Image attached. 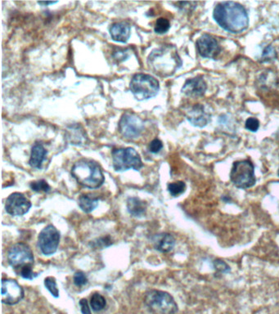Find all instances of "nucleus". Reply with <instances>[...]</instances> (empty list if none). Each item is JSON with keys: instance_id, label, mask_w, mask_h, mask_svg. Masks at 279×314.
<instances>
[{"instance_id": "nucleus-5", "label": "nucleus", "mask_w": 279, "mask_h": 314, "mask_svg": "<svg viewBox=\"0 0 279 314\" xmlns=\"http://www.w3.org/2000/svg\"><path fill=\"white\" fill-rule=\"evenodd\" d=\"M129 88L138 101H144L155 97L158 93L159 82L150 75L136 74L133 76Z\"/></svg>"}, {"instance_id": "nucleus-28", "label": "nucleus", "mask_w": 279, "mask_h": 314, "mask_svg": "<svg viewBox=\"0 0 279 314\" xmlns=\"http://www.w3.org/2000/svg\"><path fill=\"white\" fill-rule=\"evenodd\" d=\"M214 267L216 271L220 273H228L230 272V267L221 259H216L214 261Z\"/></svg>"}, {"instance_id": "nucleus-12", "label": "nucleus", "mask_w": 279, "mask_h": 314, "mask_svg": "<svg viewBox=\"0 0 279 314\" xmlns=\"http://www.w3.org/2000/svg\"><path fill=\"white\" fill-rule=\"evenodd\" d=\"M31 202L22 193L14 192L7 198L5 209L13 216H22L30 211Z\"/></svg>"}, {"instance_id": "nucleus-2", "label": "nucleus", "mask_w": 279, "mask_h": 314, "mask_svg": "<svg viewBox=\"0 0 279 314\" xmlns=\"http://www.w3.org/2000/svg\"><path fill=\"white\" fill-rule=\"evenodd\" d=\"M148 64L155 74L168 77L176 73L182 65V61L176 47L164 45L152 51L148 56Z\"/></svg>"}, {"instance_id": "nucleus-29", "label": "nucleus", "mask_w": 279, "mask_h": 314, "mask_svg": "<svg viewBox=\"0 0 279 314\" xmlns=\"http://www.w3.org/2000/svg\"><path fill=\"white\" fill-rule=\"evenodd\" d=\"M73 281H74L76 286L81 287H83L84 285L86 284L87 282H88V278H87L86 275L84 272H81V271H78V272H76L75 273L74 276H73Z\"/></svg>"}, {"instance_id": "nucleus-34", "label": "nucleus", "mask_w": 279, "mask_h": 314, "mask_svg": "<svg viewBox=\"0 0 279 314\" xmlns=\"http://www.w3.org/2000/svg\"><path fill=\"white\" fill-rule=\"evenodd\" d=\"M57 2H38L39 5H54Z\"/></svg>"}, {"instance_id": "nucleus-4", "label": "nucleus", "mask_w": 279, "mask_h": 314, "mask_svg": "<svg viewBox=\"0 0 279 314\" xmlns=\"http://www.w3.org/2000/svg\"><path fill=\"white\" fill-rule=\"evenodd\" d=\"M144 303L154 314H176L178 305L176 300L167 292L151 290L145 294Z\"/></svg>"}, {"instance_id": "nucleus-30", "label": "nucleus", "mask_w": 279, "mask_h": 314, "mask_svg": "<svg viewBox=\"0 0 279 314\" xmlns=\"http://www.w3.org/2000/svg\"><path fill=\"white\" fill-rule=\"evenodd\" d=\"M246 129H248V130L252 131V132H256L258 130L259 127H260V122L259 120L256 118H248L246 121L245 125Z\"/></svg>"}, {"instance_id": "nucleus-17", "label": "nucleus", "mask_w": 279, "mask_h": 314, "mask_svg": "<svg viewBox=\"0 0 279 314\" xmlns=\"http://www.w3.org/2000/svg\"><path fill=\"white\" fill-rule=\"evenodd\" d=\"M110 34L115 41L126 43L130 37V26L125 22H117L111 26Z\"/></svg>"}, {"instance_id": "nucleus-27", "label": "nucleus", "mask_w": 279, "mask_h": 314, "mask_svg": "<svg viewBox=\"0 0 279 314\" xmlns=\"http://www.w3.org/2000/svg\"><path fill=\"white\" fill-rule=\"evenodd\" d=\"M20 275L23 278L28 279V280H33L38 276V273L33 272L32 270V266H25L20 270Z\"/></svg>"}, {"instance_id": "nucleus-7", "label": "nucleus", "mask_w": 279, "mask_h": 314, "mask_svg": "<svg viewBox=\"0 0 279 314\" xmlns=\"http://www.w3.org/2000/svg\"><path fill=\"white\" fill-rule=\"evenodd\" d=\"M230 180L237 188H252L256 184L254 165L249 160H239L233 163L231 170Z\"/></svg>"}, {"instance_id": "nucleus-33", "label": "nucleus", "mask_w": 279, "mask_h": 314, "mask_svg": "<svg viewBox=\"0 0 279 314\" xmlns=\"http://www.w3.org/2000/svg\"><path fill=\"white\" fill-rule=\"evenodd\" d=\"M80 306H81L82 314H92L86 299H81V301H80Z\"/></svg>"}, {"instance_id": "nucleus-18", "label": "nucleus", "mask_w": 279, "mask_h": 314, "mask_svg": "<svg viewBox=\"0 0 279 314\" xmlns=\"http://www.w3.org/2000/svg\"><path fill=\"white\" fill-rule=\"evenodd\" d=\"M147 207V202L137 197H129L127 200V209L133 217L144 216L146 214Z\"/></svg>"}, {"instance_id": "nucleus-21", "label": "nucleus", "mask_w": 279, "mask_h": 314, "mask_svg": "<svg viewBox=\"0 0 279 314\" xmlns=\"http://www.w3.org/2000/svg\"><path fill=\"white\" fill-rule=\"evenodd\" d=\"M80 208L85 213H90L98 205V199L93 198L87 195H82L78 200Z\"/></svg>"}, {"instance_id": "nucleus-20", "label": "nucleus", "mask_w": 279, "mask_h": 314, "mask_svg": "<svg viewBox=\"0 0 279 314\" xmlns=\"http://www.w3.org/2000/svg\"><path fill=\"white\" fill-rule=\"evenodd\" d=\"M68 139L75 145L85 143L87 137L85 132L80 126H72L67 130Z\"/></svg>"}, {"instance_id": "nucleus-32", "label": "nucleus", "mask_w": 279, "mask_h": 314, "mask_svg": "<svg viewBox=\"0 0 279 314\" xmlns=\"http://www.w3.org/2000/svg\"><path fill=\"white\" fill-rule=\"evenodd\" d=\"M162 148V142H161V140L157 139V138L152 140L150 144H149V150H150V152H152V153H157V152H160Z\"/></svg>"}, {"instance_id": "nucleus-22", "label": "nucleus", "mask_w": 279, "mask_h": 314, "mask_svg": "<svg viewBox=\"0 0 279 314\" xmlns=\"http://www.w3.org/2000/svg\"><path fill=\"white\" fill-rule=\"evenodd\" d=\"M106 299L98 293H94L92 295L91 299H90V305H91L92 309L94 310L96 312L101 311L106 307Z\"/></svg>"}, {"instance_id": "nucleus-16", "label": "nucleus", "mask_w": 279, "mask_h": 314, "mask_svg": "<svg viewBox=\"0 0 279 314\" xmlns=\"http://www.w3.org/2000/svg\"><path fill=\"white\" fill-rule=\"evenodd\" d=\"M152 244L155 249L161 253L170 252L175 247L176 240L169 233H159L152 237Z\"/></svg>"}, {"instance_id": "nucleus-35", "label": "nucleus", "mask_w": 279, "mask_h": 314, "mask_svg": "<svg viewBox=\"0 0 279 314\" xmlns=\"http://www.w3.org/2000/svg\"><path fill=\"white\" fill-rule=\"evenodd\" d=\"M278 173V176H279V170H278V173Z\"/></svg>"}, {"instance_id": "nucleus-24", "label": "nucleus", "mask_w": 279, "mask_h": 314, "mask_svg": "<svg viewBox=\"0 0 279 314\" xmlns=\"http://www.w3.org/2000/svg\"><path fill=\"white\" fill-rule=\"evenodd\" d=\"M169 28H170V23H169V20L161 17L156 21L154 30L157 34H162L166 33L169 30Z\"/></svg>"}, {"instance_id": "nucleus-25", "label": "nucleus", "mask_w": 279, "mask_h": 314, "mask_svg": "<svg viewBox=\"0 0 279 314\" xmlns=\"http://www.w3.org/2000/svg\"><path fill=\"white\" fill-rule=\"evenodd\" d=\"M45 286L53 297L57 298L59 296V291L57 288L55 277H53V276L46 277L45 279Z\"/></svg>"}, {"instance_id": "nucleus-19", "label": "nucleus", "mask_w": 279, "mask_h": 314, "mask_svg": "<svg viewBox=\"0 0 279 314\" xmlns=\"http://www.w3.org/2000/svg\"><path fill=\"white\" fill-rule=\"evenodd\" d=\"M46 154V150L42 144H39V143L34 144V145L32 147L30 161H29L30 166L34 169H40L43 161L45 160Z\"/></svg>"}, {"instance_id": "nucleus-14", "label": "nucleus", "mask_w": 279, "mask_h": 314, "mask_svg": "<svg viewBox=\"0 0 279 314\" xmlns=\"http://www.w3.org/2000/svg\"><path fill=\"white\" fill-rule=\"evenodd\" d=\"M205 90L206 84L201 76L187 80L182 89L183 93L191 97H201L205 93Z\"/></svg>"}, {"instance_id": "nucleus-26", "label": "nucleus", "mask_w": 279, "mask_h": 314, "mask_svg": "<svg viewBox=\"0 0 279 314\" xmlns=\"http://www.w3.org/2000/svg\"><path fill=\"white\" fill-rule=\"evenodd\" d=\"M30 188L34 192H47L50 190V186L49 185V184L45 180H41L32 182L31 184H30Z\"/></svg>"}, {"instance_id": "nucleus-1", "label": "nucleus", "mask_w": 279, "mask_h": 314, "mask_svg": "<svg viewBox=\"0 0 279 314\" xmlns=\"http://www.w3.org/2000/svg\"><path fill=\"white\" fill-rule=\"evenodd\" d=\"M213 17L224 30L234 34L243 31L249 23L245 8L236 2L219 4L214 9Z\"/></svg>"}, {"instance_id": "nucleus-10", "label": "nucleus", "mask_w": 279, "mask_h": 314, "mask_svg": "<svg viewBox=\"0 0 279 314\" xmlns=\"http://www.w3.org/2000/svg\"><path fill=\"white\" fill-rule=\"evenodd\" d=\"M60 233L53 225H48L38 236V246L45 255H53L59 245Z\"/></svg>"}, {"instance_id": "nucleus-31", "label": "nucleus", "mask_w": 279, "mask_h": 314, "mask_svg": "<svg viewBox=\"0 0 279 314\" xmlns=\"http://www.w3.org/2000/svg\"><path fill=\"white\" fill-rule=\"evenodd\" d=\"M276 57V52L272 46H268L264 49L262 58L264 61H270Z\"/></svg>"}, {"instance_id": "nucleus-23", "label": "nucleus", "mask_w": 279, "mask_h": 314, "mask_svg": "<svg viewBox=\"0 0 279 314\" xmlns=\"http://www.w3.org/2000/svg\"><path fill=\"white\" fill-rule=\"evenodd\" d=\"M186 189V184L183 181L175 182L168 185V191L173 196H179L183 194Z\"/></svg>"}, {"instance_id": "nucleus-8", "label": "nucleus", "mask_w": 279, "mask_h": 314, "mask_svg": "<svg viewBox=\"0 0 279 314\" xmlns=\"http://www.w3.org/2000/svg\"><path fill=\"white\" fill-rule=\"evenodd\" d=\"M8 260L13 268L21 269L25 266L33 265L34 255L28 245L25 243H17L9 249Z\"/></svg>"}, {"instance_id": "nucleus-13", "label": "nucleus", "mask_w": 279, "mask_h": 314, "mask_svg": "<svg viewBox=\"0 0 279 314\" xmlns=\"http://www.w3.org/2000/svg\"><path fill=\"white\" fill-rule=\"evenodd\" d=\"M197 48L199 54L206 58H215L220 51L217 40L209 34H203L197 40Z\"/></svg>"}, {"instance_id": "nucleus-6", "label": "nucleus", "mask_w": 279, "mask_h": 314, "mask_svg": "<svg viewBox=\"0 0 279 314\" xmlns=\"http://www.w3.org/2000/svg\"><path fill=\"white\" fill-rule=\"evenodd\" d=\"M112 163L116 171H126L129 169L138 170L143 167L140 154L132 148L113 150Z\"/></svg>"}, {"instance_id": "nucleus-3", "label": "nucleus", "mask_w": 279, "mask_h": 314, "mask_svg": "<svg viewBox=\"0 0 279 314\" xmlns=\"http://www.w3.org/2000/svg\"><path fill=\"white\" fill-rule=\"evenodd\" d=\"M72 177L80 185L85 188H98L105 181L103 173L99 165L93 160H78L72 169Z\"/></svg>"}, {"instance_id": "nucleus-9", "label": "nucleus", "mask_w": 279, "mask_h": 314, "mask_svg": "<svg viewBox=\"0 0 279 314\" xmlns=\"http://www.w3.org/2000/svg\"><path fill=\"white\" fill-rule=\"evenodd\" d=\"M144 129V123L142 119L130 112L123 115L119 123L120 133L123 137L128 139L137 138Z\"/></svg>"}, {"instance_id": "nucleus-11", "label": "nucleus", "mask_w": 279, "mask_h": 314, "mask_svg": "<svg viewBox=\"0 0 279 314\" xmlns=\"http://www.w3.org/2000/svg\"><path fill=\"white\" fill-rule=\"evenodd\" d=\"M1 296L4 304L14 305L24 298V290L13 279H3Z\"/></svg>"}, {"instance_id": "nucleus-15", "label": "nucleus", "mask_w": 279, "mask_h": 314, "mask_svg": "<svg viewBox=\"0 0 279 314\" xmlns=\"http://www.w3.org/2000/svg\"><path fill=\"white\" fill-rule=\"evenodd\" d=\"M187 118L194 126L204 127L209 123L210 116L201 104L193 106L187 112Z\"/></svg>"}]
</instances>
